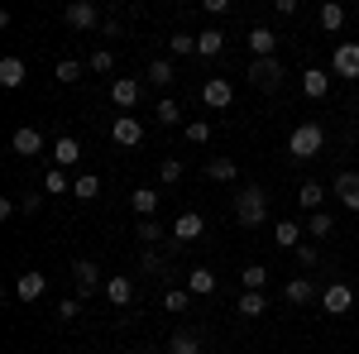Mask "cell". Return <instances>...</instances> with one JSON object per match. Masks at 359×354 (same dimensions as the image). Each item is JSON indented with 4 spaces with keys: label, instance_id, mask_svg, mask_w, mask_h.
I'll return each mask as SVG.
<instances>
[{
    "label": "cell",
    "instance_id": "obj_22",
    "mask_svg": "<svg viewBox=\"0 0 359 354\" xmlns=\"http://www.w3.org/2000/svg\"><path fill=\"white\" fill-rule=\"evenodd\" d=\"M187 292H192V297H211V292H216V273L211 268H192L187 273Z\"/></svg>",
    "mask_w": 359,
    "mask_h": 354
},
{
    "label": "cell",
    "instance_id": "obj_16",
    "mask_svg": "<svg viewBox=\"0 0 359 354\" xmlns=\"http://www.w3.org/2000/svg\"><path fill=\"white\" fill-rule=\"evenodd\" d=\"M10 149H15V154H25V158H39V154H43V135H39L34 125H25V130H15Z\"/></svg>",
    "mask_w": 359,
    "mask_h": 354
},
{
    "label": "cell",
    "instance_id": "obj_6",
    "mask_svg": "<svg viewBox=\"0 0 359 354\" xmlns=\"http://www.w3.org/2000/svg\"><path fill=\"white\" fill-rule=\"evenodd\" d=\"M72 278H77V297H91V292H101V287H106V282H101V268H96V264H91V259H77V264H72Z\"/></svg>",
    "mask_w": 359,
    "mask_h": 354
},
{
    "label": "cell",
    "instance_id": "obj_1",
    "mask_svg": "<svg viewBox=\"0 0 359 354\" xmlns=\"http://www.w3.org/2000/svg\"><path fill=\"white\" fill-rule=\"evenodd\" d=\"M321 149H326V130H321L316 120H302V125H297V130L287 135V154H292L297 163H306V158H316Z\"/></svg>",
    "mask_w": 359,
    "mask_h": 354
},
{
    "label": "cell",
    "instance_id": "obj_17",
    "mask_svg": "<svg viewBox=\"0 0 359 354\" xmlns=\"http://www.w3.org/2000/svg\"><path fill=\"white\" fill-rule=\"evenodd\" d=\"M106 301H111V306H130V301H135V282H130L125 273L106 278Z\"/></svg>",
    "mask_w": 359,
    "mask_h": 354
},
{
    "label": "cell",
    "instance_id": "obj_31",
    "mask_svg": "<svg viewBox=\"0 0 359 354\" xmlns=\"http://www.w3.org/2000/svg\"><path fill=\"white\" fill-rule=\"evenodd\" d=\"M306 235H311V240H331V235H335V220H331V211H316V216L306 220Z\"/></svg>",
    "mask_w": 359,
    "mask_h": 354
},
{
    "label": "cell",
    "instance_id": "obj_30",
    "mask_svg": "<svg viewBox=\"0 0 359 354\" xmlns=\"http://www.w3.org/2000/svg\"><path fill=\"white\" fill-rule=\"evenodd\" d=\"M72 196H77V201H96V196H101V177H96V172H82V177L72 182Z\"/></svg>",
    "mask_w": 359,
    "mask_h": 354
},
{
    "label": "cell",
    "instance_id": "obj_28",
    "mask_svg": "<svg viewBox=\"0 0 359 354\" xmlns=\"http://www.w3.org/2000/svg\"><path fill=\"white\" fill-rule=\"evenodd\" d=\"M235 311H240V316H264V311H269V297H264V292H240Z\"/></svg>",
    "mask_w": 359,
    "mask_h": 354
},
{
    "label": "cell",
    "instance_id": "obj_23",
    "mask_svg": "<svg viewBox=\"0 0 359 354\" xmlns=\"http://www.w3.org/2000/svg\"><path fill=\"white\" fill-rule=\"evenodd\" d=\"M130 206H135L139 220H154V211H158V191H149V187L130 191Z\"/></svg>",
    "mask_w": 359,
    "mask_h": 354
},
{
    "label": "cell",
    "instance_id": "obj_3",
    "mask_svg": "<svg viewBox=\"0 0 359 354\" xmlns=\"http://www.w3.org/2000/svg\"><path fill=\"white\" fill-rule=\"evenodd\" d=\"M331 77H340V82H355V77H359V43H355V39L335 43V53H331Z\"/></svg>",
    "mask_w": 359,
    "mask_h": 354
},
{
    "label": "cell",
    "instance_id": "obj_2",
    "mask_svg": "<svg viewBox=\"0 0 359 354\" xmlns=\"http://www.w3.org/2000/svg\"><path fill=\"white\" fill-rule=\"evenodd\" d=\"M235 220H240V225H264V220H269V191L264 187L235 191Z\"/></svg>",
    "mask_w": 359,
    "mask_h": 354
},
{
    "label": "cell",
    "instance_id": "obj_45",
    "mask_svg": "<svg viewBox=\"0 0 359 354\" xmlns=\"http://www.w3.org/2000/svg\"><path fill=\"white\" fill-rule=\"evenodd\" d=\"M77 316H82V297H72V301L57 306V321H77Z\"/></svg>",
    "mask_w": 359,
    "mask_h": 354
},
{
    "label": "cell",
    "instance_id": "obj_29",
    "mask_svg": "<svg viewBox=\"0 0 359 354\" xmlns=\"http://www.w3.org/2000/svg\"><path fill=\"white\" fill-rule=\"evenodd\" d=\"M316 20H321V29H331V34H340V29H345V5H335V0H326Z\"/></svg>",
    "mask_w": 359,
    "mask_h": 354
},
{
    "label": "cell",
    "instance_id": "obj_38",
    "mask_svg": "<svg viewBox=\"0 0 359 354\" xmlns=\"http://www.w3.org/2000/svg\"><path fill=\"white\" fill-rule=\"evenodd\" d=\"M163 311H177V316L192 311V292H187V287H172V292L163 297Z\"/></svg>",
    "mask_w": 359,
    "mask_h": 354
},
{
    "label": "cell",
    "instance_id": "obj_32",
    "mask_svg": "<svg viewBox=\"0 0 359 354\" xmlns=\"http://www.w3.org/2000/svg\"><path fill=\"white\" fill-rule=\"evenodd\" d=\"M240 282H245V292H264L269 268H264V264H249V268H240Z\"/></svg>",
    "mask_w": 359,
    "mask_h": 354
},
{
    "label": "cell",
    "instance_id": "obj_40",
    "mask_svg": "<svg viewBox=\"0 0 359 354\" xmlns=\"http://www.w3.org/2000/svg\"><path fill=\"white\" fill-rule=\"evenodd\" d=\"M168 48H172V53H177V57L196 53V34H182V29H177V34H172V39H168Z\"/></svg>",
    "mask_w": 359,
    "mask_h": 354
},
{
    "label": "cell",
    "instance_id": "obj_33",
    "mask_svg": "<svg viewBox=\"0 0 359 354\" xmlns=\"http://www.w3.org/2000/svg\"><path fill=\"white\" fill-rule=\"evenodd\" d=\"M168 354H201V340H196L192 330H177V335L168 340Z\"/></svg>",
    "mask_w": 359,
    "mask_h": 354
},
{
    "label": "cell",
    "instance_id": "obj_14",
    "mask_svg": "<svg viewBox=\"0 0 359 354\" xmlns=\"http://www.w3.org/2000/svg\"><path fill=\"white\" fill-rule=\"evenodd\" d=\"M77 163H82V144H77L72 135H62L53 144V168H62V172H67V168H77Z\"/></svg>",
    "mask_w": 359,
    "mask_h": 354
},
{
    "label": "cell",
    "instance_id": "obj_36",
    "mask_svg": "<svg viewBox=\"0 0 359 354\" xmlns=\"http://www.w3.org/2000/svg\"><path fill=\"white\" fill-rule=\"evenodd\" d=\"M53 77L62 86H72V82H82V62H77V57H62V62H57L53 67Z\"/></svg>",
    "mask_w": 359,
    "mask_h": 354
},
{
    "label": "cell",
    "instance_id": "obj_5",
    "mask_svg": "<svg viewBox=\"0 0 359 354\" xmlns=\"http://www.w3.org/2000/svg\"><path fill=\"white\" fill-rule=\"evenodd\" d=\"M62 25L67 29H101L106 20H101V10H96L91 0H72V5L62 10Z\"/></svg>",
    "mask_w": 359,
    "mask_h": 354
},
{
    "label": "cell",
    "instance_id": "obj_9",
    "mask_svg": "<svg viewBox=\"0 0 359 354\" xmlns=\"http://www.w3.org/2000/svg\"><path fill=\"white\" fill-rule=\"evenodd\" d=\"M355 306V292L345 287V282H331L326 292H321V311H331V316H345Z\"/></svg>",
    "mask_w": 359,
    "mask_h": 354
},
{
    "label": "cell",
    "instance_id": "obj_24",
    "mask_svg": "<svg viewBox=\"0 0 359 354\" xmlns=\"http://www.w3.org/2000/svg\"><path fill=\"white\" fill-rule=\"evenodd\" d=\"M273 240H278V249H297L302 245V225H297V220H278Z\"/></svg>",
    "mask_w": 359,
    "mask_h": 354
},
{
    "label": "cell",
    "instance_id": "obj_13",
    "mask_svg": "<svg viewBox=\"0 0 359 354\" xmlns=\"http://www.w3.org/2000/svg\"><path fill=\"white\" fill-rule=\"evenodd\" d=\"M144 82L149 86H172L177 82V67H172V57H154V62H149V67H144Z\"/></svg>",
    "mask_w": 359,
    "mask_h": 354
},
{
    "label": "cell",
    "instance_id": "obj_15",
    "mask_svg": "<svg viewBox=\"0 0 359 354\" xmlns=\"http://www.w3.org/2000/svg\"><path fill=\"white\" fill-rule=\"evenodd\" d=\"M43 287H48V278H43L39 268H29V273H20V282H15V297L20 301H39Z\"/></svg>",
    "mask_w": 359,
    "mask_h": 354
},
{
    "label": "cell",
    "instance_id": "obj_21",
    "mask_svg": "<svg viewBox=\"0 0 359 354\" xmlns=\"http://www.w3.org/2000/svg\"><path fill=\"white\" fill-rule=\"evenodd\" d=\"M196 53L201 57H221L225 53V34L221 29H201V34H196Z\"/></svg>",
    "mask_w": 359,
    "mask_h": 354
},
{
    "label": "cell",
    "instance_id": "obj_11",
    "mask_svg": "<svg viewBox=\"0 0 359 354\" xmlns=\"http://www.w3.org/2000/svg\"><path fill=\"white\" fill-rule=\"evenodd\" d=\"M111 139L120 144V149H135L139 139H144V125H139L135 115H120V120L111 125Z\"/></svg>",
    "mask_w": 359,
    "mask_h": 354
},
{
    "label": "cell",
    "instance_id": "obj_41",
    "mask_svg": "<svg viewBox=\"0 0 359 354\" xmlns=\"http://www.w3.org/2000/svg\"><path fill=\"white\" fill-rule=\"evenodd\" d=\"M182 172H187V168H182V158H163V163H158V177H163L168 187H172V182H182Z\"/></svg>",
    "mask_w": 359,
    "mask_h": 354
},
{
    "label": "cell",
    "instance_id": "obj_43",
    "mask_svg": "<svg viewBox=\"0 0 359 354\" xmlns=\"http://www.w3.org/2000/svg\"><path fill=\"white\" fill-rule=\"evenodd\" d=\"M182 135H187V144H206V139H211V125H206V120H192Z\"/></svg>",
    "mask_w": 359,
    "mask_h": 354
},
{
    "label": "cell",
    "instance_id": "obj_4",
    "mask_svg": "<svg viewBox=\"0 0 359 354\" xmlns=\"http://www.w3.org/2000/svg\"><path fill=\"white\" fill-rule=\"evenodd\" d=\"M283 77H287V72H283L278 57H254V62H249V82L259 86V91H278Z\"/></svg>",
    "mask_w": 359,
    "mask_h": 354
},
{
    "label": "cell",
    "instance_id": "obj_18",
    "mask_svg": "<svg viewBox=\"0 0 359 354\" xmlns=\"http://www.w3.org/2000/svg\"><path fill=\"white\" fill-rule=\"evenodd\" d=\"M25 77H29V67H25V57H0V86H10V91H15V86H25Z\"/></svg>",
    "mask_w": 359,
    "mask_h": 354
},
{
    "label": "cell",
    "instance_id": "obj_48",
    "mask_svg": "<svg viewBox=\"0 0 359 354\" xmlns=\"http://www.w3.org/2000/svg\"><path fill=\"white\" fill-rule=\"evenodd\" d=\"M15 211H20V201H10V196H0V220H10Z\"/></svg>",
    "mask_w": 359,
    "mask_h": 354
},
{
    "label": "cell",
    "instance_id": "obj_12",
    "mask_svg": "<svg viewBox=\"0 0 359 354\" xmlns=\"http://www.w3.org/2000/svg\"><path fill=\"white\" fill-rule=\"evenodd\" d=\"M139 91H144V82H139V77H115V82H111V101L120 110H130L139 101Z\"/></svg>",
    "mask_w": 359,
    "mask_h": 354
},
{
    "label": "cell",
    "instance_id": "obj_20",
    "mask_svg": "<svg viewBox=\"0 0 359 354\" xmlns=\"http://www.w3.org/2000/svg\"><path fill=\"white\" fill-rule=\"evenodd\" d=\"M302 91L311 96V101H321V96L331 91V72H321V67H306V72H302Z\"/></svg>",
    "mask_w": 359,
    "mask_h": 354
},
{
    "label": "cell",
    "instance_id": "obj_19",
    "mask_svg": "<svg viewBox=\"0 0 359 354\" xmlns=\"http://www.w3.org/2000/svg\"><path fill=\"white\" fill-rule=\"evenodd\" d=\"M273 48H278V34H273V29H264V25L249 29V53H254V57H273Z\"/></svg>",
    "mask_w": 359,
    "mask_h": 354
},
{
    "label": "cell",
    "instance_id": "obj_47",
    "mask_svg": "<svg viewBox=\"0 0 359 354\" xmlns=\"http://www.w3.org/2000/svg\"><path fill=\"white\" fill-rule=\"evenodd\" d=\"M273 15H283V20H292V15H297V0H273Z\"/></svg>",
    "mask_w": 359,
    "mask_h": 354
},
{
    "label": "cell",
    "instance_id": "obj_27",
    "mask_svg": "<svg viewBox=\"0 0 359 354\" xmlns=\"http://www.w3.org/2000/svg\"><path fill=\"white\" fill-rule=\"evenodd\" d=\"M206 177H211V182H235L240 168H235V158H211V163H206Z\"/></svg>",
    "mask_w": 359,
    "mask_h": 354
},
{
    "label": "cell",
    "instance_id": "obj_34",
    "mask_svg": "<svg viewBox=\"0 0 359 354\" xmlns=\"http://www.w3.org/2000/svg\"><path fill=\"white\" fill-rule=\"evenodd\" d=\"M154 120H158V125H182V106H177L172 96H163V101L154 106Z\"/></svg>",
    "mask_w": 359,
    "mask_h": 354
},
{
    "label": "cell",
    "instance_id": "obj_35",
    "mask_svg": "<svg viewBox=\"0 0 359 354\" xmlns=\"http://www.w3.org/2000/svg\"><path fill=\"white\" fill-rule=\"evenodd\" d=\"M168 254H172V249H144V254H139V268H144V273H163L168 268Z\"/></svg>",
    "mask_w": 359,
    "mask_h": 354
},
{
    "label": "cell",
    "instance_id": "obj_39",
    "mask_svg": "<svg viewBox=\"0 0 359 354\" xmlns=\"http://www.w3.org/2000/svg\"><path fill=\"white\" fill-rule=\"evenodd\" d=\"M43 191H53V196H67V172H62V168H48V172H43Z\"/></svg>",
    "mask_w": 359,
    "mask_h": 354
},
{
    "label": "cell",
    "instance_id": "obj_49",
    "mask_svg": "<svg viewBox=\"0 0 359 354\" xmlns=\"http://www.w3.org/2000/svg\"><path fill=\"white\" fill-rule=\"evenodd\" d=\"M206 15H230V0H206Z\"/></svg>",
    "mask_w": 359,
    "mask_h": 354
},
{
    "label": "cell",
    "instance_id": "obj_44",
    "mask_svg": "<svg viewBox=\"0 0 359 354\" xmlns=\"http://www.w3.org/2000/svg\"><path fill=\"white\" fill-rule=\"evenodd\" d=\"M20 211H25V216H39V211H43V191H25V196H20Z\"/></svg>",
    "mask_w": 359,
    "mask_h": 354
},
{
    "label": "cell",
    "instance_id": "obj_7",
    "mask_svg": "<svg viewBox=\"0 0 359 354\" xmlns=\"http://www.w3.org/2000/svg\"><path fill=\"white\" fill-rule=\"evenodd\" d=\"M201 230H206L201 211H182L172 220V245H192V240H201Z\"/></svg>",
    "mask_w": 359,
    "mask_h": 354
},
{
    "label": "cell",
    "instance_id": "obj_25",
    "mask_svg": "<svg viewBox=\"0 0 359 354\" xmlns=\"http://www.w3.org/2000/svg\"><path fill=\"white\" fill-rule=\"evenodd\" d=\"M321 201H326V187H321V182H302V187H297V206H306L311 216L321 211Z\"/></svg>",
    "mask_w": 359,
    "mask_h": 354
},
{
    "label": "cell",
    "instance_id": "obj_8",
    "mask_svg": "<svg viewBox=\"0 0 359 354\" xmlns=\"http://www.w3.org/2000/svg\"><path fill=\"white\" fill-rule=\"evenodd\" d=\"M201 101H206L211 110H225L230 101H235V86L225 82V77H206V82H201Z\"/></svg>",
    "mask_w": 359,
    "mask_h": 354
},
{
    "label": "cell",
    "instance_id": "obj_10",
    "mask_svg": "<svg viewBox=\"0 0 359 354\" xmlns=\"http://www.w3.org/2000/svg\"><path fill=\"white\" fill-rule=\"evenodd\" d=\"M335 201L345 211H359V172H335Z\"/></svg>",
    "mask_w": 359,
    "mask_h": 354
},
{
    "label": "cell",
    "instance_id": "obj_46",
    "mask_svg": "<svg viewBox=\"0 0 359 354\" xmlns=\"http://www.w3.org/2000/svg\"><path fill=\"white\" fill-rule=\"evenodd\" d=\"M316 259H321L316 245H297V264H302V268H316Z\"/></svg>",
    "mask_w": 359,
    "mask_h": 354
},
{
    "label": "cell",
    "instance_id": "obj_26",
    "mask_svg": "<svg viewBox=\"0 0 359 354\" xmlns=\"http://www.w3.org/2000/svg\"><path fill=\"white\" fill-rule=\"evenodd\" d=\"M283 297L292 301V306H306V301H316V287H311L306 278H292V282L283 287Z\"/></svg>",
    "mask_w": 359,
    "mask_h": 354
},
{
    "label": "cell",
    "instance_id": "obj_37",
    "mask_svg": "<svg viewBox=\"0 0 359 354\" xmlns=\"http://www.w3.org/2000/svg\"><path fill=\"white\" fill-rule=\"evenodd\" d=\"M163 240V225L158 220H139V249H158Z\"/></svg>",
    "mask_w": 359,
    "mask_h": 354
},
{
    "label": "cell",
    "instance_id": "obj_42",
    "mask_svg": "<svg viewBox=\"0 0 359 354\" xmlns=\"http://www.w3.org/2000/svg\"><path fill=\"white\" fill-rule=\"evenodd\" d=\"M86 67H91V72H111V67H115V53H111V48H96V53L86 57Z\"/></svg>",
    "mask_w": 359,
    "mask_h": 354
}]
</instances>
